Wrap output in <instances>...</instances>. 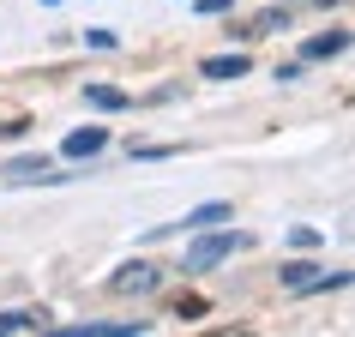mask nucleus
Here are the masks:
<instances>
[{
    "mask_svg": "<svg viewBox=\"0 0 355 337\" xmlns=\"http://www.w3.org/2000/svg\"><path fill=\"white\" fill-rule=\"evenodd\" d=\"M217 223H229V205L217 199V205H199V211H187L181 223H168V229H217Z\"/></svg>",
    "mask_w": 355,
    "mask_h": 337,
    "instance_id": "obj_10",
    "label": "nucleus"
},
{
    "mask_svg": "<svg viewBox=\"0 0 355 337\" xmlns=\"http://www.w3.org/2000/svg\"><path fill=\"white\" fill-rule=\"evenodd\" d=\"M55 319H49V307H6L0 313V337H19V331H49Z\"/></svg>",
    "mask_w": 355,
    "mask_h": 337,
    "instance_id": "obj_4",
    "label": "nucleus"
},
{
    "mask_svg": "<svg viewBox=\"0 0 355 337\" xmlns=\"http://www.w3.org/2000/svg\"><path fill=\"white\" fill-rule=\"evenodd\" d=\"M0 175H6L12 187H24V181H60V175H49V163H42V157H19V163H6Z\"/></svg>",
    "mask_w": 355,
    "mask_h": 337,
    "instance_id": "obj_8",
    "label": "nucleus"
},
{
    "mask_svg": "<svg viewBox=\"0 0 355 337\" xmlns=\"http://www.w3.org/2000/svg\"><path fill=\"white\" fill-rule=\"evenodd\" d=\"M168 313H175V319H205V313H211V301L187 289V295H175V301H168Z\"/></svg>",
    "mask_w": 355,
    "mask_h": 337,
    "instance_id": "obj_13",
    "label": "nucleus"
},
{
    "mask_svg": "<svg viewBox=\"0 0 355 337\" xmlns=\"http://www.w3.org/2000/svg\"><path fill=\"white\" fill-rule=\"evenodd\" d=\"M103 145H109V127H78V132H67L60 157H67V163H78V157H96Z\"/></svg>",
    "mask_w": 355,
    "mask_h": 337,
    "instance_id": "obj_5",
    "label": "nucleus"
},
{
    "mask_svg": "<svg viewBox=\"0 0 355 337\" xmlns=\"http://www.w3.org/2000/svg\"><path fill=\"white\" fill-rule=\"evenodd\" d=\"M132 331H145V319H121V325H109V319H103V325H73L67 337H132Z\"/></svg>",
    "mask_w": 355,
    "mask_h": 337,
    "instance_id": "obj_12",
    "label": "nucleus"
},
{
    "mask_svg": "<svg viewBox=\"0 0 355 337\" xmlns=\"http://www.w3.org/2000/svg\"><path fill=\"white\" fill-rule=\"evenodd\" d=\"M247 235H223V229H199V241L187 247V271H211V265H223L229 253H241Z\"/></svg>",
    "mask_w": 355,
    "mask_h": 337,
    "instance_id": "obj_2",
    "label": "nucleus"
},
{
    "mask_svg": "<svg viewBox=\"0 0 355 337\" xmlns=\"http://www.w3.org/2000/svg\"><path fill=\"white\" fill-rule=\"evenodd\" d=\"M181 145H132V157H145V163H157V157H175Z\"/></svg>",
    "mask_w": 355,
    "mask_h": 337,
    "instance_id": "obj_14",
    "label": "nucleus"
},
{
    "mask_svg": "<svg viewBox=\"0 0 355 337\" xmlns=\"http://www.w3.org/2000/svg\"><path fill=\"white\" fill-rule=\"evenodd\" d=\"M157 283H163V271H157V265H145V259H127V265H121V271L109 277V289H114V295H150Z\"/></svg>",
    "mask_w": 355,
    "mask_h": 337,
    "instance_id": "obj_3",
    "label": "nucleus"
},
{
    "mask_svg": "<svg viewBox=\"0 0 355 337\" xmlns=\"http://www.w3.org/2000/svg\"><path fill=\"white\" fill-rule=\"evenodd\" d=\"M349 49V31H325V37H307L301 42V60H331Z\"/></svg>",
    "mask_w": 355,
    "mask_h": 337,
    "instance_id": "obj_6",
    "label": "nucleus"
},
{
    "mask_svg": "<svg viewBox=\"0 0 355 337\" xmlns=\"http://www.w3.org/2000/svg\"><path fill=\"white\" fill-rule=\"evenodd\" d=\"M277 283L289 289V295H319V289H343V283H355V271H319V265H307V259H289L277 271Z\"/></svg>",
    "mask_w": 355,
    "mask_h": 337,
    "instance_id": "obj_1",
    "label": "nucleus"
},
{
    "mask_svg": "<svg viewBox=\"0 0 355 337\" xmlns=\"http://www.w3.org/2000/svg\"><path fill=\"white\" fill-rule=\"evenodd\" d=\"M247 67H253L247 55H211L199 73H205V78H247Z\"/></svg>",
    "mask_w": 355,
    "mask_h": 337,
    "instance_id": "obj_11",
    "label": "nucleus"
},
{
    "mask_svg": "<svg viewBox=\"0 0 355 337\" xmlns=\"http://www.w3.org/2000/svg\"><path fill=\"white\" fill-rule=\"evenodd\" d=\"M85 103H91V109H103V114H121V109H132V96L121 91V85H85Z\"/></svg>",
    "mask_w": 355,
    "mask_h": 337,
    "instance_id": "obj_7",
    "label": "nucleus"
},
{
    "mask_svg": "<svg viewBox=\"0 0 355 337\" xmlns=\"http://www.w3.org/2000/svg\"><path fill=\"white\" fill-rule=\"evenodd\" d=\"M283 24H289V6H265L259 19H247L235 37H271V31H283Z\"/></svg>",
    "mask_w": 355,
    "mask_h": 337,
    "instance_id": "obj_9",
    "label": "nucleus"
},
{
    "mask_svg": "<svg viewBox=\"0 0 355 337\" xmlns=\"http://www.w3.org/2000/svg\"><path fill=\"white\" fill-rule=\"evenodd\" d=\"M24 132H31V121H24V114H12V121H0V139H24Z\"/></svg>",
    "mask_w": 355,
    "mask_h": 337,
    "instance_id": "obj_15",
    "label": "nucleus"
}]
</instances>
